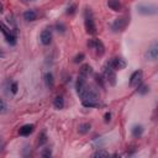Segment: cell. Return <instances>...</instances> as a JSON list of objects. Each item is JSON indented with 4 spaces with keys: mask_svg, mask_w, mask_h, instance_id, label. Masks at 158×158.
<instances>
[{
    "mask_svg": "<svg viewBox=\"0 0 158 158\" xmlns=\"http://www.w3.org/2000/svg\"><path fill=\"white\" fill-rule=\"evenodd\" d=\"M93 157H109V153L106 152V151H104V149H100V151H96L94 154H93Z\"/></svg>",
    "mask_w": 158,
    "mask_h": 158,
    "instance_id": "22",
    "label": "cell"
},
{
    "mask_svg": "<svg viewBox=\"0 0 158 158\" xmlns=\"http://www.w3.org/2000/svg\"><path fill=\"white\" fill-rule=\"evenodd\" d=\"M75 10H77V5L73 4V5H70V6L67 9V14H68V15H73V14L75 12Z\"/></svg>",
    "mask_w": 158,
    "mask_h": 158,
    "instance_id": "25",
    "label": "cell"
},
{
    "mask_svg": "<svg viewBox=\"0 0 158 158\" xmlns=\"http://www.w3.org/2000/svg\"><path fill=\"white\" fill-rule=\"evenodd\" d=\"M90 131V123H81L80 126H79V132L80 133H88Z\"/></svg>",
    "mask_w": 158,
    "mask_h": 158,
    "instance_id": "19",
    "label": "cell"
},
{
    "mask_svg": "<svg viewBox=\"0 0 158 158\" xmlns=\"http://www.w3.org/2000/svg\"><path fill=\"white\" fill-rule=\"evenodd\" d=\"M0 31L5 36V40H6V42L9 44H11V46H15L16 44V35H14L12 31L4 22H1V21H0Z\"/></svg>",
    "mask_w": 158,
    "mask_h": 158,
    "instance_id": "4",
    "label": "cell"
},
{
    "mask_svg": "<svg viewBox=\"0 0 158 158\" xmlns=\"http://www.w3.org/2000/svg\"><path fill=\"white\" fill-rule=\"evenodd\" d=\"M146 57L151 60H156L157 57H158V43L157 42H153L151 44V47L148 48L147 53H146Z\"/></svg>",
    "mask_w": 158,
    "mask_h": 158,
    "instance_id": "8",
    "label": "cell"
},
{
    "mask_svg": "<svg viewBox=\"0 0 158 158\" xmlns=\"http://www.w3.org/2000/svg\"><path fill=\"white\" fill-rule=\"evenodd\" d=\"M40 38H41V42H42V44H44V46H48V44L52 42V31H51L49 28H44V30L41 32V36H40Z\"/></svg>",
    "mask_w": 158,
    "mask_h": 158,
    "instance_id": "10",
    "label": "cell"
},
{
    "mask_svg": "<svg viewBox=\"0 0 158 158\" xmlns=\"http://www.w3.org/2000/svg\"><path fill=\"white\" fill-rule=\"evenodd\" d=\"M109 64H110L115 70H121V69H123V68L126 67V62H125L122 58H118V57L112 58V59L109 62Z\"/></svg>",
    "mask_w": 158,
    "mask_h": 158,
    "instance_id": "9",
    "label": "cell"
},
{
    "mask_svg": "<svg viewBox=\"0 0 158 158\" xmlns=\"http://www.w3.org/2000/svg\"><path fill=\"white\" fill-rule=\"evenodd\" d=\"M137 91L141 94V95H144V94H147L148 91H149V86L148 85H137Z\"/></svg>",
    "mask_w": 158,
    "mask_h": 158,
    "instance_id": "20",
    "label": "cell"
},
{
    "mask_svg": "<svg viewBox=\"0 0 158 158\" xmlns=\"http://www.w3.org/2000/svg\"><path fill=\"white\" fill-rule=\"evenodd\" d=\"M37 17V14L33 11V10H27L23 12V19L26 21H35Z\"/></svg>",
    "mask_w": 158,
    "mask_h": 158,
    "instance_id": "13",
    "label": "cell"
},
{
    "mask_svg": "<svg viewBox=\"0 0 158 158\" xmlns=\"http://www.w3.org/2000/svg\"><path fill=\"white\" fill-rule=\"evenodd\" d=\"M90 73H93V68H91V65H89V64H84V65H81V68H80V74H81V75L88 77Z\"/></svg>",
    "mask_w": 158,
    "mask_h": 158,
    "instance_id": "17",
    "label": "cell"
},
{
    "mask_svg": "<svg viewBox=\"0 0 158 158\" xmlns=\"http://www.w3.org/2000/svg\"><path fill=\"white\" fill-rule=\"evenodd\" d=\"M104 118H105V122H109L111 120V114L110 112H106L105 116H104Z\"/></svg>",
    "mask_w": 158,
    "mask_h": 158,
    "instance_id": "30",
    "label": "cell"
},
{
    "mask_svg": "<svg viewBox=\"0 0 158 158\" xmlns=\"http://www.w3.org/2000/svg\"><path fill=\"white\" fill-rule=\"evenodd\" d=\"M2 11H4V6H2V4L0 2V14H1Z\"/></svg>",
    "mask_w": 158,
    "mask_h": 158,
    "instance_id": "32",
    "label": "cell"
},
{
    "mask_svg": "<svg viewBox=\"0 0 158 158\" xmlns=\"http://www.w3.org/2000/svg\"><path fill=\"white\" fill-rule=\"evenodd\" d=\"M107 6L114 11H121V2L120 0H107Z\"/></svg>",
    "mask_w": 158,
    "mask_h": 158,
    "instance_id": "12",
    "label": "cell"
},
{
    "mask_svg": "<svg viewBox=\"0 0 158 158\" xmlns=\"http://www.w3.org/2000/svg\"><path fill=\"white\" fill-rule=\"evenodd\" d=\"M102 74H104L105 80L109 81L110 85H112V86L116 85V73H115V69L109 64V62L104 65V68H102Z\"/></svg>",
    "mask_w": 158,
    "mask_h": 158,
    "instance_id": "2",
    "label": "cell"
},
{
    "mask_svg": "<svg viewBox=\"0 0 158 158\" xmlns=\"http://www.w3.org/2000/svg\"><path fill=\"white\" fill-rule=\"evenodd\" d=\"M84 26L88 35H95L96 33V26L94 22V16L90 9H85L84 11Z\"/></svg>",
    "mask_w": 158,
    "mask_h": 158,
    "instance_id": "1",
    "label": "cell"
},
{
    "mask_svg": "<svg viewBox=\"0 0 158 158\" xmlns=\"http://www.w3.org/2000/svg\"><path fill=\"white\" fill-rule=\"evenodd\" d=\"M142 133H143V126L142 125H135L133 127H132V136L133 137H141L142 136Z\"/></svg>",
    "mask_w": 158,
    "mask_h": 158,
    "instance_id": "14",
    "label": "cell"
},
{
    "mask_svg": "<svg viewBox=\"0 0 158 158\" xmlns=\"http://www.w3.org/2000/svg\"><path fill=\"white\" fill-rule=\"evenodd\" d=\"M88 47L91 48V49L95 52V54L99 56V57H101V56L105 53V46H104V43H102L100 40H98V38L89 40V41H88Z\"/></svg>",
    "mask_w": 158,
    "mask_h": 158,
    "instance_id": "3",
    "label": "cell"
},
{
    "mask_svg": "<svg viewBox=\"0 0 158 158\" xmlns=\"http://www.w3.org/2000/svg\"><path fill=\"white\" fill-rule=\"evenodd\" d=\"M84 53H79V54H77L75 57H74V63H80L83 59H84Z\"/></svg>",
    "mask_w": 158,
    "mask_h": 158,
    "instance_id": "26",
    "label": "cell"
},
{
    "mask_svg": "<svg viewBox=\"0 0 158 158\" xmlns=\"http://www.w3.org/2000/svg\"><path fill=\"white\" fill-rule=\"evenodd\" d=\"M53 105H54V107L58 109V110L63 109V106H64V99H63V96H60V95L56 96V98H54V101H53Z\"/></svg>",
    "mask_w": 158,
    "mask_h": 158,
    "instance_id": "15",
    "label": "cell"
},
{
    "mask_svg": "<svg viewBox=\"0 0 158 158\" xmlns=\"http://www.w3.org/2000/svg\"><path fill=\"white\" fill-rule=\"evenodd\" d=\"M46 142H47V136H46L44 132H41L40 136H38V144L42 146V144H44Z\"/></svg>",
    "mask_w": 158,
    "mask_h": 158,
    "instance_id": "21",
    "label": "cell"
},
{
    "mask_svg": "<svg viewBox=\"0 0 158 158\" xmlns=\"http://www.w3.org/2000/svg\"><path fill=\"white\" fill-rule=\"evenodd\" d=\"M56 28H57V31L60 32V33H64V32H65V26H64L62 22H57V23H56Z\"/></svg>",
    "mask_w": 158,
    "mask_h": 158,
    "instance_id": "24",
    "label": "cell"
},
{
    "mask_svg": "<svg viewBox=\"0 0 158 158\" xmlns=\"http://www.w3.org/2000/svg\"><path fill=\"white\" fill-rule=\"evenodd\" d=\"M51 154H52V152H51L49 148H47V149H44V151L42 152V156H43V157H49Z\"/></svg>",
    "mask_w": 158,
    "mask_h": 158,
    "instance_id": "29",
    "label": "cell"
},
{
    "mask_svg": "<svg viewBox=\"0 0 158 158\" xmlns=\"http://www.w3.org/2000/svg\"><path fill=\"white\" fill-rule=\"evenodd\" d=\"M128 22H130V19L127 16H121V17H118V19H116L114 21V23L111 25V30L114 32H121V31H123L126 28Z\"/></svg>",
    "mask_w": 158,
    "mask_h": 158,
    "instance_id": "5",
    "label": "cell"
},
{
    "mask_svg": "<svg viewBox=\"0 0 158 158\" xmlns=\"http://www.w3.org/2000/svg\"><path fill=\"white\" fill-rule=\"evenodd\" d=\"M95 80H96V83L100 84V86H104V81H102V77H101V75L95 74Z\"/></svg>",
    "mask_w": 158,
    "mask_h": 158,
    "instance_id": "27",
    "label": "cell"
},
{
    "mask_svg": "<svg viewBox=\"0 0 158 158\" xmlns=\"http://www.w3.org/2000/svg\"><path fill=\"white\" fill-rule=\"evenodd\" d=\"M0 57H4V53H2L1 51H0Z\"/></svg>",
    "mask_w": 158,
    "mask_h": 158,
    "instance_id": "33",
    "label": "cell"
},
{
    "mask_svg": "<svg viewBox=\"0 0 158 158\" xmlns=\"http://www.w3.org/2000/svg\"><path fill=\"white\" fill-rule=\"evenodd\" d=\"M44 81H46V85H47V88H53V85H54V79H53V74L52 73H46V75H44Z\"/></svg>",
    "mask_w": 158,
    "mask_h": 158,
    "instance_id": "16",
    "label": "cell"
},
{
    "mask_svg": "<svg viewBox=\"0 0 158 158\" xmlns=\"http://www.w3.org/2000/svg\"><path fill=\"white\" fill-rule=\"evenodd\" d=\"M33 130H35V126L33 125H23L20 130H19V133L21 135V136H30L32 132H33Z\"/></svg>",
    "mask_w": 158,
    "mask_h": 158,
    "instance_id": "11",
    "label": "cell"
},
{
    "mask_svg": "<svg viewBox=\"0 0 158 158\" xmlns=\"http://www.w3.org/2000/svg\"><path fill=\"white\" fill-rule=\"evenodd\" d=\"M83 106L85 107H96L99 106V101H90V100H83Z\"/></svg>",
    "mask_w": 158,
    "mask_h": 158,
    "instance_id": "18",
    "label": "cell"
},
{
    "mask_svg": "<svg viewBox=\"0 0 158 158\" xmlns=\"http://www.w3.org/2000/svg\"><path fill=\"white\" fill-rule=\"evenodd\" d=\"M142 77H143V72H142L141 69L133 72L132 75H131V78H130V85H131V86H137V85H139V83H141V80H142Z\"/></svg>",
    "mask_w": 158,
    "mask_h": 158,
    "instance_id": "7",
    "label": "cell"
},
{
    "mask_svg": "<svg viewBox=\"0 0 158 158\" xmlns=\"http://www.w3.org/2000/svg\"><path fill=\"white\" fill-rule=\"evenodd\" d=\"M7 110V106H6V102L4 101V99L0 98V114H5Z\"/></svg>",
    "mask_w": 158,
    "mask_h": 158,
    "instance_id": "23",
    "label": "cell"
},
{
    "mask_svg": "<svg viewBox=\"0 0 158 158\" xmlns=\"http://www.w3.org/2000/svg\"><path fill=\"white\" fill-rule=\"evenodd\" d=\"M137 11L141 15H156L157 14V6L152 4H139L137 5Z\"/></svg>",
    "mask_w": 158,
    "mask_h": 158,
    "instance_id": "6",
    "label": "cell"
},
{
    "mask_svg": "<svg viewBox=\"0 0 158 158\" xmlns=\"http://www.w3.org/2000/svg\"><path fill=\"white\" fill-rule=\"evenodd\" d=\"M10 89H11V93L12 94H16L17 93V83H12L11 86H10Z\"/></svg>",
    "mask_w": 158,
    "mask_h": 158,
    "instance_id": "28",
    "label": "cell"
},
{
    "mask_svg": "<svg viewBox=\"0 0 158 158\" xmlns=\"http://www.w3.org/2000/svg\"><path fill=\"white\" fill-rule=\"evenodd\" d=\"M2 148H4V141L0 138V152L2 151Z\"/></svg>",
    "mask_w": 158,
    "mask_h": 158,
    "instance_id": "31",
    "label": "cell"
}]
</instances>
